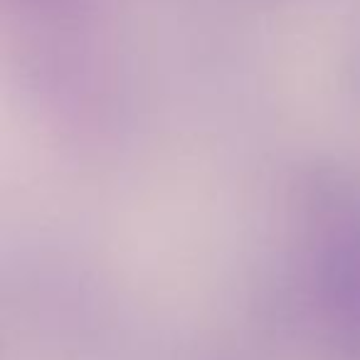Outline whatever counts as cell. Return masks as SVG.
Returning <instances> with one entry per match:
<instances>
[{
    "label": "cell",
    "instance_id": "6da1fadb",
    "mask_svg": "<svg viewBox=\"0 0 360 360\" xmlns=\"http://www.w3.org/2000/svg\"><path fill=\"white\" fill-rule=\"evenodd\" d=\"M328 289L340 314L360 321V230L335 252Z\"/></svg>",
    "mask_w": 360,
    "mask_h": 360
}]
</instances>
